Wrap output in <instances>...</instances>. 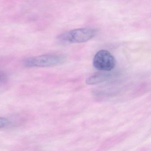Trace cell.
<instances>
[{
  "label": "cell",
  "mask_w": 151,
  "mask_h": 151,
  "mask_svg": "<svg viewBox=\"0 0 151 151\" xmlns=\"http://www.w3.org/2000/svg\"><path fill=\"white\" fill-rule=\"evenodd\" d=\"M111 77L109 71H101L93 74L87 78L86 83L88 85L96 84L104 82Z\"/></svg>",
  "instance_id": "obj_4"
},
{
  "label": "cell",
  "mask_w": 151,
  "mask_h": 151,
  "mask_svg": "<svg viewBox=\"0 0 151 151\" xmlns=\"http://www.w3.org/2000/svg\"><path fill=\"white\" fill-rule=\"evenodd\" d=\"M97 33V31L93 29L81 28L61 34L57 37V40L68 43H84L92 39Z\"/></svg>",
  "instance_id": "obj_2"
},
{
  "label": "cell",
  "mask_w": 151,
  "mask_h": 151,
  "mask_svg": "<svg viewBox=\"0 0 151 151\" xmlns=\"http://www.w3.org/2000/svg\"><path fill=\"white\" fill-rule=\"evenodd\" d=\"M116 61L112 55L106 50L99 51L93 57V67L101 71H110L114 68Z\"/></svg>",
  "instance_id": "obj_3"
},
{
  "label": "cell",
  "mask_w": 151,
  "mask_h": 151,
  "mask_svg": "<svg viewBox=\"0 0 151 151\" xmlns=\"http://www.w3.org/2000/svg\"><path fill=\"white\" fill-rule=\"evenodd\" d=\"M6 78V76L4 73L0 72V83H3Z\"/></svg>",
  "instance_id": "obj_6"
},
{
  "label": "cell",
  "mask_w": 151,
  "mask_h": 151,
  "mask_svg": "<svg viewBox=\"0 0 151 151\" xmlns=\"http://www.w3.org/2000/svg\"><path fill=\"white\" fill-rule=\"evenodd\" d=\"M66 60L63 55L47 54L26 58L23 64L27 68H46L62 64Z\"/></svg>",
  "instance_id": "obj_1"
},
{
  "label": "cell",
  "mask_w": 151,
  "mask_h": 151,
  "mask_svg": "<svg viewBox=\"0 0 151 151\" xmlns=\"http://www.w3.org/2000/svg\"><path fill=\"white\" fill-rule=\"evenodd\" d=\"M9 120L4 117H0V129L4 128L9 124Z\"/></svg>",
  "instance_id": "obj_5"
}]
</instances>
